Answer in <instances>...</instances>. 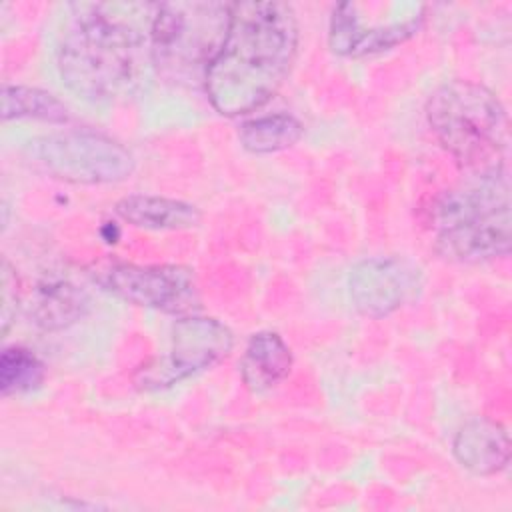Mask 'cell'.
<instances>
[{
    "instance_id": "cell-6",
    "label": "cell",
    "mask_w": 512,
    "mask_h": 512,
    "mask_svg": "<svg viewBox=\"0 0 512 512\" xmlns=\"http://www.w3.org/2000/svg\"><path fill=\"white\" fill-rule=\"evenodd\" d=\"M426 20V4L410 0H364L334 6L328 24L332 52L366 58L410 40Z\"/></svg>"
},
{
    "instance_id": "cell-9",
    "label": "cell",
    "mask_w": 512,
    "mask_h": 512,
    "mask_svg": "<svg viewBox=\"0 0 512 512\" xmlns=\"http://www.w3.org/2000/svg\"><path fill=\"white\" fill-rule=\"evenodd\" d=\"M234 346V336L216 318L188 314L172 328L170 350L138 370L134 382L142 390L170 388L224 360Z\"/></svg>"
},
{
    "instance_id": "cell-3",
    "label": "cell",
    "mask_w": 512,
    "mask_h": 512,
    "mask_svg": "<svg viewBox=\"0 0 512 512\" xmlns=\"http://www.w3.org/2000/svg\"><path fill=\"white\" fill-rule=\"evenodd\" d=\"M426 120L442 148L472 176L508 172L510 122L488 86L472 80L438 86L426 102Z\"/></svg>"
},
{
    "instance_id": "cell-10",
    "label": "cell",
    "mask_w": 512,
    "mask_h": 512,
    "mask_svg": "<svg viewBox=\"0 0 512 512\" xmlns=\"http://www.w3.org/2000/svg\"><path fill=\"white\" fill-rule=\"evenodd\" d=\"M354 308L368 318H384L408 304L422 288V272L400 256L360 260L348 276Z\"/></svg>"
},
{
    "instance_id": "cell-16",
    "label": "cell",
    "mask_w": 512,
    "mask_h": 512,
    "mask_svg": "<svg viewBox=\"0 0 512 512\" xmlns=\"http://www.w3.org/2000/svg\"><path fill=\"white\" fill-rule=\"evenodd\" d=\"M2 118L4 120H44L62 124L68 120V108L50 92L36 86L6 84L2 88Z\"/></svg>"
},
{
    "instance_id": "cell-12",
    "label": "cell",
    "mask_w": 512,
    "mask_h": 512,
    "mask_svg": "<svg viewBox=\"0 0 512 512\" xmlns=\"http://www.w3.org/2000/svg\"><path fill=\"white\" fill-rule=\"evenodd\" d=\"M292 370L290 346L278 332L262 330L250 336L240 358V376L252 392H268L288 378Z\"/></svg>"
},
{
    "instance_id": "cell-13",
    "label": "cell",
    "mask_w": 512,
    "mask_h": 512,
    "mask_svg": "<svg viewBox=\"0 0 512 512\" xmlns=\"http://www.w3.org/2000/svg\"><path fill=\"white\" fill-rule=\"evenodd\" d=\"M116 214L144 230H188L200 224V210L184 200L152 196V194H130L116 202Z\"/></svg>"
},
{
    "instance_id": "cell-5",
    "label": "cell",
    "mask_w": 512,
    "mask_h": 512,
    "mask_svg": "<svg viewBox=\"0 0 512 512\" xmlns=\"http://www.w3.org/2000/svg\"><path fill=\"white\" fill-rule=\"evenodd\" d=\"M228 2L156 4L150 28V58L170 78L206 72L230 20Z\"/></svg>"
},
{
    "instance_id": "cell-8",
    "label": "cell",
    "mask_w": 512,
    "mask_h": 512,
    "mask_svg": "<svg viewBox=\"0 0 512 512\" xmlns=\"http://www.w3.org/2000/svg\"><path fill=\"white\" fill-rule=\"evenodd\" d=\"M94 282L108 294L164 314L188 316L200 308L194 270L180 264L112 262L92 272Z\"/></svg>"
},
{
    "instance_id": "cell-17",
    "label": "cell",
    "mask_w": 512,
    "mask_h": 512,
    "mask_svg": "<svg viewBox=\"0 0 512 512\" xmlns=\"http://www.w3.org/2000/svg\"><path fill=\"white\" fill-rule=\"evenodd\" d=\"M46 376L42 360L24 346H8L0 356V392L14 396L36 390Z\"/></svg>"
},
{
    "instance_id": "cell-15",
    "label": "cell",
    "mask_w": 512,
    "mask_h": 512,
    "mask_svg": "<svg viewBox=\"0 0 512 512\" xmlns=\"http://www.w3.org/2000/svg\"><path fill=\"white\" fill-rule=\"evenodd\" d=\"M304 134L302 122L288 114L276 112L250 118L240 126L238 140L244 150L252 154H272L294 146Z\"/></svg>"
},
{
    "instance_id": "cell-4",
    "label": "cell",
    "mask_w": 512,
    "mask_h": 512,
    "mask_svg": "<svg viewBox=\"0 0 512 512\" xmlns=\"http://www.w3.org/2000/svg\"><path fill=\"white\" fill-rule=\"evenodd\" d=\"M436 250L456 262H486L510 252L508 172L478 174L444 192L432 208Z\"/></svg>"
},
{
    "instance_id": "cell-1",
    "label": "cell",
    "mask_w": 512,
    "mask_h": 512,
    "mask_svg": "<svg viewBox=\"0 0 512 512\" xmlns=\"http://www.w3.org/2000/svg\"><path fill=\"white\" fill-rule=\"evenodd\" d=\"M298 20L286 2H232L226 36L204 72L210 104L224 116L264 106L298 52Z\"/></svg>"
},
{
    "instance_id": "cell-18",
    "label": "cell",
    "mask_w": 512,
    "mask_h": 512,
    "mask_svg": "<svg viewBox=\"0 0 512 512\" xmlns=\"http://www.w3.org/2000/svg\"><path fill=\"white\" fill-rule=\"evenodd\" d=\"M0 286H2L0 288V300H2L0 320H2V334H6L12 318L16 316V308H18V278H16L12 266L8 264V260H2Z\"/></svg>"
},
{
    "instance_id": "cell-11",
    "label": "cell",
    "mask_w": 512,
    "mask_h": 512,
    "mask_svg": "<svg viewBox=\"0 0 512 512\" xmlns=\"http://www.w3.org/2000/svg\"><path fill=\"white\" fill-rule=\"evenodd\" d=\"M452 454L468 472L492 476L510 462V438L500 422L474 416L458 428L452 440Z\"/></svg>"
},
{
    "instance_id": "cell-14",
    "label": "cell",
    "mask_w": 512,
    "mask_h": 512,
    "mask_svg": "<svg viewBox=\"0 0 512 512\" xmlns=\"http://www.w3.org/2000/svg\"><path fill=\"white\" fill-rule=\"evenodd\" d=\"M88 296L68 280H44L36 286L30 302V316L42 330H62L88 312Z\"/></svg>"
},
{
    "instance_id": "cell-2",
    "label": "cell",
    "mask_w": 512,
    "mask_h": 512,
    "mask_svg": "<svg viewBox=\"0 0 512 512\" xmlns=\"http://www.w3.org/2000/svg\"><path fill=\"white\" fill-rule=\"evenodd\" d=\"M156 4H74L58 48V72L76 96L110 102L136 82Z\"/></svg>"
},
{
    "instance_id": "cell-7",
    "label": "cell",
    "mask_w": 512,
    "mask_h": 512,
    "mask_svg": "<svg viewBox=\"0 0 512 512\" xmlns=\"http://www.w3.org/2000/svg\"><path fill=\"white\" fill-rule=\"evenodd\" d=\"M28 154L46 174L70 184H112L134 170L126 146L90 130L44 134L30 142Z\"/></svg>"
}]
</instances>
